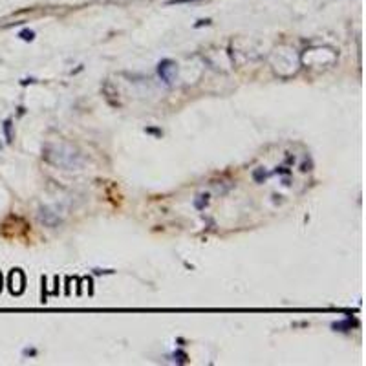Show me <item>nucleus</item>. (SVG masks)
<instances>
[{
  "label": "nucleus",
  "mask_w": 366,
  "mask_h": 366,
  "mask_svg": "<svg viewBox=\"0 0 366 366\" xmlns=\"http://www.w3.org/2000/svg\"><path fill=\"white\" fill-rule=\"evenodd\" d=\"M42 158L48 161L49 165L61 167V169H66V171H73V169H79L83 165L81 154L64 145H48L42 150Z\"/></svg>",
  "instance_id": "1"
},
{
  "label": "nucleus",
  "mask_w": 366,
  "mask_h": 366,
  "mask_svg": "<svg viewBox=\"0 0 366 366\" xmlns=\"http://www.w3.org/2000/svg\"><path fill=\"white\" fill-rule=\"evenodd\" d=\"M158 75L161 77V81L165 84H172L176 75V63L171 61V59H163L158 64Z\"/></svg>",
  "instance_id": "2"
},
{
  "label": "nucleus",
  "mask_w": 366,
  "mask_h": 366,
  "mask_svg": "<svg viewBox=\"0 0 366 366\" xmlns=\"http://www.w3.org/2000/svg\"><path fill=\"white\" fill-rule=\"evenodd\" d=\"M8 282H10V291L13 293V295H20V293L24 291L26 277H24V273H22V269H11Z\"/></svg>",
  "instance_id": "3"
},
{
  "label": "nucleus",
  "mask_w": 366,
  "mask_h": 366,
  "mask_svg": "<svg viewBox=\"0 0 366 366\" xmlns=\"http://www.w3.org/2000/svg\"><path fill=\"white\" fill-rule=\"evenodd\" d=\"M39 220H40V224H44L46 227H57V225H61V216L55 213V211H51L49 207H40V211H39Z\"/></svg>",
  "instance_id": "4"
},
{
  "label": "nucleus",
  "mask_w": 366,
  "mask_h": 366,
  "mask_svg": "<svg viewBox=\"0 0 366 366\" xmlns=\"http://www.w3.org/2000/svg\"><path fill=\"white\" fill-rule=\"evenodd\" d=\"M353 326H359V321H355V319H346V321L333 322L332 324V328L335 332H350Z\"/></svg>",
  "instance_id": "5"
},
{
  "label": "nucleus",
  "mask_w": 366,
  "mask_h": 366,
  "mask_svg": "<svg viewBox=\"0 0 366 366\" xmlns=\"http://www.w3.org/2000/svg\"><path fill=\"white\" fill-rule=\"evenodd\" d=\"M2 130H4L6 143H8V145H11V143H13V139H15V136H13V121H11V119H6V121L2 123Z\"/></svg>",
  "instance_id": "6"
},
{
  "label": "nucleus",
  "mask_w": 366,
  "mask_h": 366,
  "mask_svg": "<svg viewBox=\"0 0 366 366\" xmlns=\"http://www.w3.org/2000/svg\"><path fill=\"white\" fill-rule=\"evenodd\" d=\"M209 198H211V194L209 192H205V194H200L198 198L194 200V207L198 211H203L205 207H207V203H209Z\"/></svg>",
  "instance_id": "7"
},
{
  "label": "nucleus",
  "mask_w": 366,
  "mask_h": 366,
  "mask_svg": "<svg viewBox=\"0 0 366 366\" xmlns=\"http://www.w3.org/2000/svg\"><path fill=\"white\" fill-rule=\"evenodd\" d=\"M268 176L269 174L264 171L262 167H258V169H254V171H253V180L256 181V183H264V181L268 180Z\"/></svg>",
  "instance_id": "8"
},
{
  "label": "nucleus",
  "mask_w": 366,
  "mask_h": 366,
  "mask_svg": "<svg viewBox=\"0 0 366 366\" xmlns=\"http://www.w3.org/2000/svg\"><path fill=\"white\" fill-rule=\"evenodd\" d=\"M205 0H167L165 6H183V4H200Z\"/></svg>",
  "instance_id": "9"
},
{
  "label": "nucleus",
  "mask_w": 366,
  "mask_h": 366,
  "mask_svg": "<svg viewBox=\"0 0 366 366\" xmlns=\"http://www.w3.org/2000/svg\"><path fill=\"white\" fill-rule=\"evenodd\" d=\"M19 37L22 40H26V42H31V40H35V31L33 29H22L19 33Z\"/></svg>",
  "instance_id": "10"
},
{
  "label": "nucleus",
  "mask_w": 366,
  "mask_h": 366,
  "mask_svg": "<svg viewBox=\"0 0 366 366\" xmlns=\"http://www.w3.org/2000/svg\"><path fill=\"white\" fill-rule=\"evenodd\" d=\"M211 22H213V20H211V19H200V20H198V22H196V24H194V28H201V26H211Z\"/></svg>",
  "instance_id": "11"
},
{
  "label": "nucleus",
  "mask_w": 366,
  "mask_h": 366,
  "mask_svg": "<svg viewBox=\"0 0 366 366\" xmlns=\"http://www.w3.org/2000/svg\"><path fill=\"white\" fill-rule=\"evenodd\" d=\"M275 174H291V171H289L288 167H278L277 171H275Z\"/></svg>",
  "instance_id": "12"
},
{
  "label": "nucleus",
  "mask_w": 366,
  "mask_h": 366,
  "mask_svg": "<svg viewBox=\"0 0 366 366\" xmlns=\"http://www.w3.org/2000/svg\"><path fill=\"white\" fill-rule=\"evenodd\" d=\"M24 355L35 357V355H37V350H35V348H31V350H29V348H26V350H24Z\"/></svg>",
  "instance_id": "13"
},
{
  "label": "nucleus",
  "mask_w": 366,
  "mask_h": 366,
  "mask_svg": "<svg viewBox=\"0 0 366 366\" xmlns=\"http://www.w3.org/2000/svg\"><path fill=\"white\" fill-rule=\"evenodd\" d=\"M145 132H150V134H158V136H161L160 130H154V128H145Z\"/></svg>",
  "instance_id": "14"
},
{
  "label": "nucleus",
  "mask_w": 366,
  "mask_h": 366,
  "mask_svg": "<svg viewBox=\"0 0 366 366\" xmlns=\"http://www.w3.org/2000/svg\"><path fill=\"white\" fill-rule=\"evenodd\" d=\"M0 291H2V273H0Z\"/></svg>",
  "instance_id": "15"
}]
</instances>
